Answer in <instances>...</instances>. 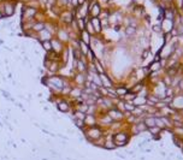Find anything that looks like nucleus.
Returning a JSON list of instances; mask_svg holds the SVG:
<instances>
[{
  "instance_id": "obj_2",
  "label": "nucleus",
  "mask_w": 183,
  "mask_h": 160,
  "mask_svg": "<svg viewBox=\"0 0 183 160\" xmlns=\"http://www.w3.org/2000/svg\"><path fill=\"white\" fill-rule=\"evenodd\" d=\"M129 140V134L126 131H117L113 134V141L117 147H124Z\"/></svg>"
},
{
  "instance_id": "obj_23",
  "label": "nucleus",
  "mask_w": 183,
  "mask_h": 160,
  "mask_svg": "<svg viewBox=\"0 0 183 160\" xmlns=\"http://www.w3.org/2000/svg\"><path fill=\"white\" fill-rule=\"evenodd\" d=\"M141 89H142V84H136V85H135V87L131 89V93H133V94H135V93L140 92Z\"/></svg>"
},
{
  "instance_id": "obj_11",
  "label": "nucleus",
  "mask_w": 183,
  "mask_h": 160,
  "mask_svg": "<svg viewBox=\"0 0 183 160\" xmlns=\"http://www.w3.org/2000/svg\"><path fill=\"white\" fill-rule=\"evenodd\" d=\"M147 131H149V135H151L152 137L157 139V137L159 136V134H160L162 129H160V128H158V126H153V128H149Z\"/></svg>"
},
{
  "instance_id": "obj_1",
  "label": "nucleus",
  "mask_w": 183,
  "mask_h": 160,
  "mask_svg": "<svg viewBox=\"0 0 183 160\" xmlns=\"http://www.w3.org/2000/svg\"><path fill=\"white\" fill-rule=\"evenodd\" d=\"M82 131H83L84 137L87 139L88 142H90V143H93L95 140H98V139H100L101 136H104V130H102L100 126H98V125L90 126V128H87V126H86Z\"/></svg>"
},
{
  "instance_id": "obj_3",
  "label": "nucleus",
  "mask_w": 183,
  "mask_h": 160,
  "mask_svg": "<svg viewBox=\"0 0 183 160\" xmlns=\"http://www.w3.org/2000/svg\"><path fill=\"white\" fill-rule=\"evenodd\" d=\"M107 115L111 117V119L113 120V122H118V120L123 119V117H124V115L119 110H117V108H111Z\"/></svg>"
},
{
  "instance_id": "obj_24",
  "label": "nucleus",
  "mask_w": 183,
  "mask_h": 160,
  "mask_svg": "<svg viewBox=\"0 0 183 160\" xmlns=\"http://www.w3.org/2000/svg\"><path fill=\"white\" fill-rule=\"evenodd\" d=\"M12 13H13V7H12V6H7L5 15H6V16H12Z\"/></svg>"
},
{
  "instance_id": "obj_14",
  "label": "nucleus",
  "mask_w": 183,
  "mask_h": 160,
  "mask_svg": "<svg viewBox=\"0 0 183 160\" xmlns=\"http://www.w3.org/2000/svg\"><path fill=\"white\" fill-rule=\"evenodd\" d=\"M135 107H136V106L134 105V102H133V101H131V102H129V101L124 102V108H125V111H126V112H129V111H130V112H133V111L135 110Z\"/></svg>"
},
{
  "instance_id": "obj_8",
  "label": "nucleus",
  "mask_w": 183,
  "mask_h": 160,
  "mask_svg": "<svg viewBox=\"0 0 183 160\" xmlns=\"http://www.w3.org/2000/svg\"><path fill=\"white\" fill-rule=\"evenodd\" d=\"M100 76V80H101V84L104 88H111L112 87V82L108 80V77L107 76H105V74H101V75H99Z\"/></svg>"
},
{
  "instance_id": "obj_12",
  "label": "nucleus",
  "mask_w": 183,
  "mask_h": 160,
  "mask_svg": "<svg viewBox=\"0 0 183 160\" xmlns=\"http://www.w3.org/2000/svg\"><path fill=\"white\" fill-rule=\"evenodd\" d=\"M172 135L178 136V137H183V126H175L172 130Z\"/></svg>"
},
{
  "instance_id": "obj_7",
  "label": "nucleus",
  "mask_w": 183,
  "mask_h": 160,
  "mask_svg": "<svg viewBox=\"0 0 183 160\" xmlns=\"http://www.w3.org/2000/svg\"><path fill=\"white\" fill-rule=\"evenodd\" d=\"M57 107H58V110H59L60 112H64V113L70 110V105H69L66 101H58Z\"/></svg>"
},
{
  "instance_id": "obj_31",
  "label": "nucleus",
  "mask_w": 183,
  "mask_h": 160,
  "mask_svg": "<svg viewBox=\"0 0 183 160\" xmlns=\"http://www.w3.org/2000/svg\"><path fill=\"white\" fill-rule=\"evenodd\" d=\"M182 126H183V125H182Z\"/></svg>"
},
{
  "instance_id": "obj_5",
  "label": "nucleus",
  "mask_w": 183,
  "mask_h": 160,
  "mask_svg": "<svg viewBox=\"0 0 183 160\" xmlns=\"http://www.w3.org/2000/svg\"><path fill=\"white\" fill-rule=\"evenodd\" d=\"M104 148L107 149V151H111V149H116V148H117V146H116V143H115V141H113V137L106 139L105 144H104Z\"/></svg>"
},
{
  "instance_id": "obj_29",
  "label": "nucleus",
  "mask_w": 183,
  "mask_h": 160,
  "mask_svg": "<svg viewBox=\"0 0 183 160\" xmlns=\"http://www.w3.org/2000/svg\"><path fill=\"white\" fill-rule=\"evenodd\" d=\"M60 39H63V40H66V39H68V36H66V34H65V33H63V31H61V33H60Z\"/></svg>"
},
{
  "instance_id": "obj_15",
  "label": "nucleus",
  "mask_w": 183,
  "mask_h": 160,
  "mask_svg": "<svg viewBox=\"0 0 183 160\" xmlns=\"http://www.w3.org/2000/svg\"><path fill=\"white\" fill-rule=\"evenodd\" d=\"M86 113H83V112H80V111H75V113H74V116H72V119H80V120H84L86 118Z\"/></svg>"
},
{
  "instance_id": "obj_28",
  "label": "nucleus",
  "mask_w": 183,
  "mask_h": 160,
  "mask_svg": "<svg viewBox=\"0 0 183 160\" xmlns=\"http://www.w3.org/2000/svg\"><path fill=\"white\" fill-rule=\"evenodd\" d=\"M77 82H79V83H83V82H84V77L82 76L81 74L77 76Z\"/></svg>"
},
{
  "instance_id": "obj_10",
  "label": "nucleus",
  "mask_w": 183,
  "mask_h": 160,
  "mask_svg": "<svg viewBox=\"0 0 183 160\" xmlns=\"http://www.w3.org/2000/svg\"><path fill=\"white\" fill-rule=\"evenodd\" d=\"M51 43H52V51H53L54 53H59L61 49H63L60 42L58 40H51Z\"/></svg>"
},
{
  "instance_id": "obj_21",
  "label": "nucleus",
  "mask_w": 183,
  "mask_h": 160,
  "mask_svg": "<svg viewBox=\"0 0 183 160\" xmlns=\"http://www.w3.org/2000/svg\"><path fill=\"white\" fill-rule=\"evenodd\" d=\"M33 29H34L35 31H42V30L45 29V27H43L42 23H36V24L33 27Z\"/></svg>"
},
{
  "instance_id": "obj_22",
  "label": "nucleus",
  "mask_w": 183,
  "mask_h": 160,
  "mask_svg": "<svg viewBox=\"0 0 183 160\" xmlns=\"http://www.w3.org/2000/svg\"><path fill=\"white\" fill-rule=\"evenodd\" d=\"M158 69H160V64L156 61V63H153V64H152V66H151V69H149V70H151V71H157Z\"/></svg>"
},
{
  "instance_id": "obj_20",
  "label": "nucleus",
  "mask_w": 183,
  "mask_h": 160,
  "mask_svg": "<svg viewBox=\"0 0 183 160\" xmlns=\"http://www.w3.org/2000/svg\"><path fill=\"white\" fill-rule=\"evenodd\" d=\"M116 93H117L118 96H124L125 94H128V90H126L125 88H117V89H116Z\"/></svg>"
},
{
  "instance_id": "obj_30",
  "label": "nucleus",
  "mask_w": 183,
  "mask_h": 160,
  "mask_svg": "<svg viewBox=\"0 0 183 160\" xmlns=\"http://www.w3.org/2000/svg\"><path fill=\"white\" fill-rule=\"evenodd\" d=\"M79 1H80V2H81V4H82V2H83V1H84V0H79Z\"/></svg>"
},
{
  "instance_id": "obj_26",
  "label": "nucleus",
  "mask_w": 183,
  "mask_h": 160,
  "mask_svg": "<svg viewBox=\"0 0 183 160\" xmlns=\"http://www.w3.org/2000/svg\"><path fill=\"white\" fill-rule=\"evenodd\" d=\"M77 65H79L77 67H79V70H80V71H84V70H86V64H84V63H82V60H80V61L77 63Z\"/></svg>"
},
{
  "instance_id": "obj_4",
  "label": "nucleus",
  "mask_w": 183,
  "mask_h": 160,
  "mask_svg": "<svg viewBox=\"0 0 183 160\" xmlns=\"http://www.w3.org/2000/svg\"><path fill=\"white\" fill-rule=\"evenodd\" d=\"M98 123V120L95 118L94 115H87L86 118H84V124L87 128H90V126H95Z\"/></svg>"
},
{
  "instance_id": "obj_9",
  "label": "nucleus",
  "mask_w": 183,
  "mask_h": 160,
  "mask_svg": "<svg viewBox=\"0 0 183 160\" xmlns=\"http://www.w3.org/2000/svg\"><path fill=\"white\" fill-rule=\"evenodd\" d=\"M143 123L147 125V128L149 129V128H153V126H157V123H156V117H146L145 120H143Z\"/></svg>"
},
{
  "instance_id": "obj_16",
  "label": "nucleus",
  "mask_w": 183,
  "mask_h": 160,
  "mask_svg": "<svg viewBox=\"0 0 183 160\" xmlns=\"http://www.w3.org/2000/svg\"><path fill=\"white\" fill-rule=\"evenodd\" d=\"M94 61H95V70H97V72H98L99 75L104 74V72H105V70H104L102 65L100 64V61H99V60H97V59H94Z\"/></svg>"
},
{
  "instance_id": "obj_19",
  "label": "nucleus",
  "mask_w": 183,
  "mask_h": 160,
  "mask_svg": "<svg viewBox=\"0 0 183 160\" xmlns=\"http://www.w3.org/2000/svg\"><path fill=\"white\" fill-rule=\"evenodd\" d=\"M84 43H89V33L88 31H86V30H82V40Z\"/></svg>"
},
{
  "instance_id": "obj_17",
  "label": "nucleus",
  "mask_w": 183,
  "mask_h": 160,
  "mask_svg": "<svg viewBox=\"0 0 183 160\" xmlns=\"http://www.w3.org/2000/svg\"><path fill=\"white\" fill-rule=\"evenodd\" d=\"M41 43H42V47H43V49L46 52H52V43H51V41H43Z\"/></svg>"
},
{
  "instance_id": "obj_27",
  "label": "nucleus",
  "mask_w": 183,
  "mask_h": 160,
  "mask_svg": "<svg viewBox=\"0 0 183 160\" xmlns=\"http://www.w3.org/2000/svg\"><path fill=\"white\" fill-rule=\"evenodd\" d=\"M134 33H135V29H134V28H128V29H126V34H128V35H131V34H134Z\"/></svg>"
},
{
  "instance_id": "obj_18",
  "label": "nucleus",
  "mask_w": 183,
  "mask_h": 160,
  "mask_svg": "<svg viewBox=\"0 0 183 160\" xmlns=\"http://www.w3.org/2000/svg\"><path fill=\"white\" fill-rule=\"evenodd\" d=\"M92 25H94V29H95V31H97V33H99V31L101 30L100 23H99V20H97V18H93V20H92Z\"/></svg>"
},
{
  "instance_id": "obj_13",
  "label": "nucleus",
  "mask_w": 183,
  "mask_h": 160,
  "mask_svg": "<svg viewBox=\"0 0 183 160\" xmlns=\"http://www.w3.org/2000/svg\"><path fill=\"white\" fill-rule=\"evenodd\" d=\"M133 102H134V105L137 107V106H142V105H145V104H147V99L146 98H135L134 100H133Z\"/></svg>"
},
{
  "instance_id": "obj_25",
  "label": "nucleus",
  "mask_w": 183,
  "mask_h": 160,
  "mask_svg": "<svg viewBox=\"0 0 183 160\" xmlns=\"http://www.w3.org/2000/svg\"><path fill=\"white\" fill-rule=\"evenodd\" d=\"M99 12H100L99 6H98V5H94V7H93V16H94V17H97V16L99 15Z\"/></svg>"
},
{
  "instance_id": "obj_6",
  "label": "nucleus",
  "mask_w": 183,
  "mask_h": 160,
  "mask_svg": "<svg viewBox=\"0 0 183 160\" xmlns=\"http://www.w3.org/2000/svg\"><path fill=\"white\" fill-rule=\"evenodd\" d=\"M39 40H40V42H43V41H51V33H49L48 30L43 29L42 31H40Z\"/></svg>"
}]
</instances>
